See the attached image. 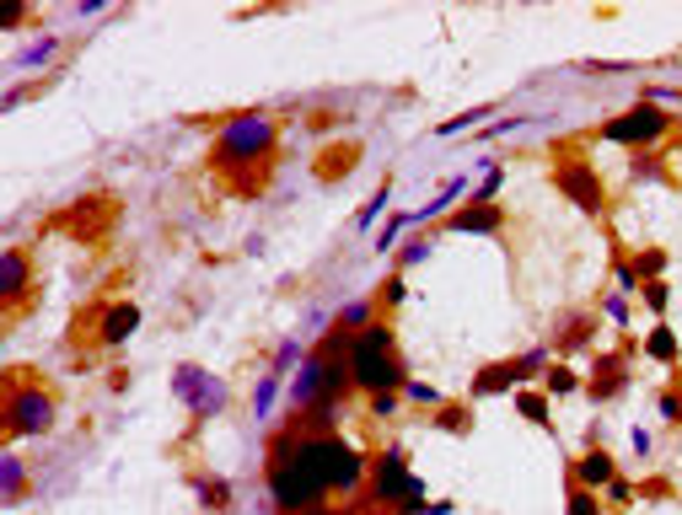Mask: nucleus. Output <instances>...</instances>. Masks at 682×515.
Returning <instances> with one entry per match:
<instances>
[{
    "instance_id": "obj_3",
    "label": "nucleus",
    "mask_w": 682,
    "mask_h": 515,
    "mask_svg": "<svg viewBox=\"0 0 682 515\" xmlns=\"http://www.w3.org/2000/svg\"><path fill=\"white\" fill-rule=\"evenodd\" d=\"M312 467H317V478L328 488H349L355 478H360V456L349 452V446H339V440H312Z\"/></svg>"
},
{
    "instance_id": "obj_13",
    "label": "nucleus",
    "mask_w": 682,
    "mask_h": 515,
    "mask_svg": "<svg viewBox=\"0 0 682 515\" xmlns=\"http://www.w3.org/2000/svg\"><path fill=\"white\" fill-rule=\"evenodd\" d=\"M570 515H596V505H591L586 494H575V499H570Z\"/></svg>"
},
{
    "instance_id": "obj_10",
    "label": "nucleus",
    "mask_w": 682,
    "mask_h": 515,
    "mask_svg": "<svg viewBox=\"0 0 682 515\" xmlns=\"http://www.w3.org/2000/svg\"><path fill=\"white\" fill-rule=\"evenodd\" d=\"M135 323H140V311H135V306H119V311L108 317V338H125Z\"/></svg>"
},
{
    "instance_id": "obj_6",
    "label": "nucleus",
    "mask_w": 682,
    "mask_h": 515,
    "mask_svg": "<svg viewBox=\"0 0 682 515\" xmlns=\"http://www.w3.org/2000/svg\"><path fill=\"white\" fill-rule=\"evenodd\" d=\"M376 488H382L387 499H419V484H414V478L404 473V462H398V456H387V462H382V473H376Z\"/></svg>"
},
{
    "instance_id": "obj_14",
    "label": "nucleus",
    "mask_w": 682,
    "mask_h": 515,
    "mask_svg": "<svg viewBox=\"0 0 682 515\" xmlns=\"http://www.w3.org/2000/svg\"><path fill=\"white\" fill-rule=\"evenodd\" d=\"M522 414H527V419H543V397H522Z\"/></svg>"
},
{
    "instance_id": "obj_8",
    "label": "nucleus",
    "mask_w": 682,
    "mask_h": 515,
    "mask_svg": "<svg viewBox=\"0 0 682 515\" xmlns=\"http://www.w3.org/2000/svg\"><path fill=\"white\" fill-rule=\"evenodd\" d=\"M564 194H570V199H575V205H581V210H596V205H602V194H596V188H591L586 178H581V172H564Z\"/></svg>"
},
{
    "instance_id": "obj_4",
    "label": "nucleus",
    "mask_w": 682,
    "mask_h": 515,
    "mask_svg": "<svg viewBox=\"0 0 682 515\" xmlns=\"http://www.w3.org/2000/svg\"><path fill=\"white\" fill-rule=\"evenodd\" d=\"M661 129H666V123H661L655 108H640V113H623V119L607 123V135H613V140H655Z\"/></svg>"
},
{
    "instance_id": "obj_5",
    "label": "nucleus",
    "mask_w": 682,
    "mask_h": 515,
    "mask_svg": "<svg viewBox=\"0 0 682 515\" xmlns=\"http://www.w3.org/2000/svg\"><path fill=\"white\" fill-rule=\"evenodd\" d=\"M43 425H49V397L22 393L11 403V429H17V435H32V429H43Z\"/></svg>"
},
{
    "instance_id": "obj_11",
    "label": "nucleus",
    "mask_w": 682,
    "mask_h": 515,
    "mask_svg": "<svg viewBox=\"0 0 682 515\" xmlns=\"http://www.w3.org/2000/svg\"><path fill=\"white\" fill-rule=\"evenodd\" d=\"M452 226H457V231H467V226H473V231H495V210H473V215H457Z\"/></svg>"
},
{
    "instance_id": "obj_9",
    "label": "nucleus",
    "mask_w": 682,
    "mask_h": 515,
    "mask_svg": "<svg viewBox=\"0 0 682 515\" xmlns=\"http://www.w3.org/2000/svg\"><path fill=\"white\" fill-rule=\"evenodd\" d=\"M581 478H586V484H607V478H613V462L602 452H591L586 462H581Z\"/></svg>"
},
{
    "instance_id": "obj_2",
    "label": "nucleus",
    "mask_w": 682,
    "mask_h": 515,
    "mask_svg": "<svg viewBox=\"0 0 682 515\" xmlns=\"http://www.w3.org/2000/svg\"><path fill=\"white\" fill-rule=\"evenodd\" d=\"M355 376H360V387H372V393H387V387H398V360H393V338L372 328V334L355 338Z\"/></svg>"
},
{
    "instance_id": "obj_1",
    "label": "nucleus",
    "mask_w": 682,
    "mask_h": 515,
    "mask_svg": "<svg viewBox=\"0 0 682 515\" xmlns=\"http://www.w3.org/2000/svg\"><path fill=\"white\" fill-rule=\"evenodd\" d=\"M323 488H328V484L317 478L307 446H285V452L275 456V499L285 505V511H302V505H312Z\"/></svg>"
},
{
    "instance_id": "obj_12",
    "label": "nucleus",
    "mask_w": 682,
    "mask_h": 515,
    "mask_svg": "<svg viewBox=\"0 0 682 515\" xmlns=\"http://www.w3.org/2000/svg\"><path fill=\"white\" fill-rule=\"evenodd\" d=\"M651 355H661V360H672V355H678V344H672V334H666V328H655V334H651Z\"/></svg>"
},
{
    "instance_id": "obj_7",
    "label": "nucleus",
    "mask_w": 682,
    "mask_h": 515,
    "mask_svg": "<svg viewBox=\"0 0 682 515\" xmlns=\"http://www.w3.org/2000/svg\"><path fill=\"white\" fill-rule=\"evenodd\" d=\"M226 146H231V151H264V146H269V123H264V119H243V123H231Z\"/></svg>"
}]
</instances>
